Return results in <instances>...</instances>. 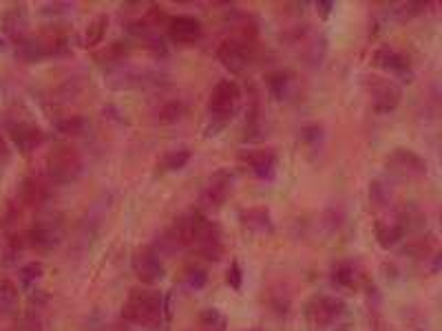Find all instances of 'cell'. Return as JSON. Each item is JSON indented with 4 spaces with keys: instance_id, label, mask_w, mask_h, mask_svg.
<instances>
[{
    "instance_id": "cb8c5ba5",
    "label": "cell",
    "mask_w": 442,
    "mask_h": 331,
    "mask_svg": "<svg viewBox=\"0 0 442 331\" xmlns=\"http://www.w3.org/2000/svg\"><path fill=\"white\" fill-rule=\"evenodd\" d=\"M107 27H109V18H107V16H98V18L86 27V33H84V47H86V49H96V47L104 40V35H107Z\"/></svg>"
},
{
    "instance_id": "277c9868",
    "label": "cell",
    "mask_w": 442,
    "mask_h": 331,
    "mask_svg": "<svg viewBox=\"0 0 442 331\" xmlns=\"http://www.w3.org/2000/svg\"><path fill=\"white\" fill-rule=\"evenodd\" d=\"M122 318L142 329H160L164 323V296L151 287H133L122 305Z\"/></svg>"
},
{
    "instance_id": "5b68a950",
    "label": "cell",
    "mask_w": 442,
    "mask_h": 331,
    "mask_svg": "<svg viewBox=\"0 0 442 331\" xmlns=\"http://www.w3.org/2000/svg\"><path fill=\"white\" fill-rule=\"evenodd\" d=\"M232 188H235V172L228 168L215 170L206 179L199 193V210L201 212H215L230 199Z\"/></svg>"
},
{
    "instance_id": "e0dca14e",
    "label": "cell",
    "mask_w": 442,
    "mask_h": 331,
    "mask_svg": "<svg viewBox=\"0 0 442 331\" xmlns=\"http://www.w3.org/2000/svg\"><path fill=\"white\" fill-rule=\"evenodd\" d=\"M49 195H51L49 186L45 179H40V177H27V179H22V184H20V197L27 206L40 208L43 203H47Z\"/></svg>"
},
{
    "instance_id": "52a82bcc",
    "label": "cell",
    "mask_w": 442,
    "mask_h": 331,
    "mask_svg": "<svg viewBox=\"0 0 442 331\" xmlns=\"http://www.w3.org/2000/svg\"><path fill=\"white\" fill-rule=\"evenodd\" d=\"M239 166L259 181H270L277 175L279 157L272 148H254L239 155Z\"/></svg>"
},
{
    "instance_id": "d4e9b609",
    "label": "cell",
    "mask_w": 442,
    "mask_h": 331,
    "mask_svg": "<svg viewBox=\"0 0 442 331\" xmlns=\"http://www.w3.org/2000/svg\"><path fill=\"white\" fill-rule=\"evenodd\" d=\"M199 323L204 331H226L228 329V318L221 314L217 307H208L199 314Z\"/></svg>"
},
{
    "instance_id": "ffe728a7",
    "label": "cell",
    "mask_w": 442,
    "mask_h": 331,
    "mask_svg": "<svg viewBox=\"0 0 442 331\" xmlns=\"http://www.w3.org/2000/svg\"><path fill=\"white\" fill-rule=\"evenodd\" d=\"M374 232H376V241H379L381 248L385 250L398 245L400 241L405 239V230H402L398 223H376Z\"/></svg>"
},
{
    "instance_id": "d590c367",
    "label": "cell",
    "mask_w": 442,
    "mask_h": 331,
    "mask_svg": "<svg viewBox=\"0 0 442 331\" xmlns=\"http://www.w3.org/2000/svg\"><path fill=\"white\" fill-rule=\"evenodd\" d=\"M248 331H261V329H248Z\"/></svg>"
},
{
    "instance_id": "8992f818",
    "label": "cell",
    "mask_w": 442,
    "mask_h": 331,
    "mask_svg": "<svg viewBox=\"0 0 442 331\" xmlns=\"http://www.w3.org/2000/svg\"><path fill=\"white\" fill-rule=\"evenodd\" d=\"M82 175V159L71 146H58L47 159V177L56 184H71Z\"/></svg>"
},
{
    "instance_id": "f546056e",
    "label": "cell",
    "mask_w": 442,
    "mask_h": 331,
    "mask_svg": "<svg viewBox=\"0 0 442 331\" xmlns=\"http://www.w3.org/2000/svg\"><path fill=\"white\" fill-rule=\"evenodd\" d=\"M226 283L232 287V289H241V285H243V272H241V265H239V261L237 259H232V263H230V267H228V272H226Z\"/></svg>"
},
{
    "instance_id": "4fadbf2b",
    "label": "cell",
    "mask_w": 442,
    "mask_h": 331,
    "mask_svg": "<svg viewBox=\"0 0 442 331\" xmlns=\"http://www.w3.org/2000/svg\"><path fill=\"white\" fill-rule=\"evenodd\" d=\"M166 31H168V38H171L175 45H195L204 35L201 22L195 16H173V18H168Z\"/></svg>"
},
{
    "instance_id": "603a6c76",
    "label": "cell",
    "mask_w": 442,
    "mask_h": 331,
    "mask_svg": "<svg viewBox=\"0 0 442 331\" xmlns=\"http://www.w3.org/2000/svg\"><path fill=\"white\" fill-rule=\"evenodd\" d=\"M56 131L64 137H80L89 131V122H86V118H80V115L62 118L56 122Z\"/></svg>"
},
{
    "instance_id": "5bb4252c",
    "label": "cell",
    "mask_w": 442,
    "mask_h": 331,
    "mask_svg": "<svg viewBox=\"0 0 442 331\" xmlns=\"http://www.w3.org/2000/svg\"><path fill=\"white\" fill-rule=\"evenodd\" d=\"M62 227L54 221H40L27 232V243L38 252H51L60 245Z\"/></svg>"
},
{
    "instance_id": "8fae6325",
    "label": "cell",
    "mask_w": 442,
    "mask_h": 331,
    "mask_svg": "<svg viewBox=\"0 0 442 331\" xmlns=\"http://www.w3.org/2000/svg\"><path fill=\"white\" fill-rule=\"evenodd\" d=\"M369 91H372V104H374L376 113H392L398 108L400 99H402L400 84L387 80V78H372Z\"/></svg>"
},
{
    "instance_id": "7402d4cb",
    "label": "cell",
    "mask_w": 442,
    "mask_h": 331,
    "mask_svg": "<svg viewBox=\"0 0 442 331\" xmlns=\"http://www.w3.org/2000/svg\"><path fill=\"white\" fill-rule=\"evenodd\" d=\"M181 281H184V285L192 291H199L208 285V272L204 270V267L199 263H188L184 267V272H181Z\"/></svg>"
},
{
    "instance_id": "4316f807",
    "label": "cell",
    "mask_w": 442,
    "mask_h": 331,
    "mask_svg": "<svg viewBox=\"0 0 442 331\" xmlns=\"http://www.w3.org/2000/svg\"><path fill=\"white\" fill-rule=\"evenodd\" d=\"M24 27V7L22 5H16L5 11L3 16V29L9 33V35H18Z\"/></svg>"
},
{
    "instance_id": "4dcf8cb0",
    "label": "cell",
    "mask_w": 442,
    "mask_h": 331,
    "mask_svg": "<svg viewBox=\"0 0 442 331\" xmlns=\"http://www.w3.org/2000/svg\"><path fill=\"white\" fill-rule=\"evenodd\" d=\"M369 197H372L374 203H381V206H383V203L389 199V193H387L385 186H383L381 181H374V184L369 186Z\"/></svg>"
},
{
    "instance_id": "d6986e66",
    "label": "cell",
    "mask_w": 442,
    "mask_h": 331,
    "mask_svg": "<svg viewBox=\"0 0 442 331\" xmlns=\"http://www.w3.org/2000/svg\"><path fill=\"white\" fill-rule=\"evenodd\" d=\"M264 82H266V88L270 91V95L283 102L285 95H288V88H290V73H285V71H270L264 75Z\"/></svg>"
},
{
    "instance_id": "d6a6232c",
    "label": "cell",
    "mask_w": 442,
    "mask_h": 331,
    "mask_svg": "<svg viewBox=\"0 0 442 331\" xmlns=\"http://www.w3.org/2000/svg\"><path fill=\"white\" fill-rule=\"evenodd\" d=\"M317 7V11H319V16H321V20H328L330 16H332V11H334V3H317L314 5Z\"/></svg>"
},
{
    "instance_id": "1f68e13d",
    "label": "cell",
    "mask_w": 442,
    "mask_h": 331,
    "mask_svg": "<svg viewBox=\"0 0 442 331\" xmlns=\"http://www.w3.org/2000/svg\"><path fill=\"white\" fill-rule=\"evenodd\" d=\"M323 131L319 129V126H305V129H301V139L307 144H319Z\"/></svg>"
},
{
    "instance_id": "30bf717a",
    "label": "cell",
    "mask_w": 442,
    "mask_h": 331,
    "mask_svg": "<svg viewBox=\"0 0 442 331\" xmlns=\"http://www.w3.org/2000/svg\"><path fill=\"white\" fill-rule=\"evenodd\" d=\"M252 58V49L245 40L239 38H228L217 49V60L224 65L230 73H241Z\"/></svg>"
},
{
    "instance_id": "484cf974",
    "label": "cell",
    "mask_w": 442,
    "mask_h": 331,
    "mask_svg": "<svg viewBox=\"0 0 442 331\" xmlns=\"http://www.w3.org/2000/svg\"><path fill=\"white\" fill-rule=\"evenodd\" d=\"M190 157H192V152L188 148H177V150L166 152L164 159H162V170L177 172V170H181L190 161Z\"/></svg>"
},
{
    "instance_id": "3957f363",
    "label": "cell",
    "mask_w": 442,
    "mask_h": 331,
    "mask_svg": "<svg viewBox=\"0 0 442 331\" xmlns=\"http://www.w3.org/2000/svg\"><path fill=\"white\" fill-rule=\"evenodd\" d=\"M241 104V88L235 80H219L213 88L211 97H208V124L204 129L206 137H217L224 133L232 118L237 115Z\"/></svg>"
},
{
    "instance_id": "9c48e42d",
    "label": "cell",
    "mask_w": 442,
    "mask_h": 331,
    "mask_svg": "<svg viewBox=\"0 0 442 331\" xmlns=\"http://www.w3.org/2000/svg\"><path fill=\"white\" fill-rule=\"evenodd\" d=\"M387 168L389 172L400 175V177H425L429 166L416 150L409 148H394L387 155Z\"/></svg>"
},
{
    "instance_id": "f1b7e54d",
    "label": "cell",
    "mask_w": 442,
    "mask_h": 331,
    "mask_svg": "<svg viewBox=\"0 0 442 331\" xmlns=\"http://www.w3.org/2000/svg\"><path fill=\"white\" fill-rule=\"evenodd\" d=\"M43 274H45V267H43V263H27V265H22L20 270H18L20 283H24V285H31V283H36L38 278H43Z\"/></svg>"
},
{
    "instance_id": "836d02e7",
    "label": "cell",
    "mask_w": 442,
    "mask_h": 331,
    "mask_svg": "<svg viewBox=\"0 0 442 331\" xmlns=\"http://www.w3.org/2000/svg\"><path fill=\"white\" fill-rule=\"evenodd\" d=\"M0 159H7V146L3 142V137H0Z\"/></svg>"
},
{
    "instance_id": "83f0119b",
    "label": "cell",
    "mask_w": 442,
    "mask_h": 331,
    "mask_svg": "<svg viewBox=\"0 0 442 331\" xmlns=\"http://www.w3.org/2000/svg\"><path fill=\"white\" fill-rule=\"evenodd\" d=\"M18 305V287L7 281V278H0V312H11Z\"/></svg>"
},
{
    "instance_id": "ba28073f",
    "label": "cell",
    "mask_w": 442,
    "mask_h": 331,
    "mask_svg": "<svg viewBox=\"0 0 442 331\" xmlns=\"http://www.w3.org/2000/svg\"><path fill=\"white\" fill-rule=\"evenodd\" d=\"M133 272L139 278V283H144V285L160 283L162 278L166 276L164 259L151 245L142 248V250H137L133 254Z\"/></svg>"
},
{
    "instance_id": "7a4b0ae2",
    "label": "cell",
    "mask_w": 442,
    "mask_h": 331,
    "mask_svg": "<svg viewBox=\"0 0 442 331\" xmlns=\"http://www.w3.org/2000/svg\"><path fill=\"white\" fill-rule=\"evenodd\" d=\"M303 318L312 331H347L349 307L341 296L334 294H314L303 305Z\"/></svg>"
},
{
    "instance_id": "7c38bea8",
    "label": "cell",
    "mask_w": 442,
    "mask_h": 331,
    "mask_svg": "<svg viewBox=\"0 0 442 331\" xmlns=\"http://www.w3.org/2000/svg\"><path fill=\"white\" fill-rule=\"evenodd\" d=\"M374 67L381 69V71H389L398 75L400 80H411L413 78V71H411V62L405 54H400L398 49L394 47H381L379 51L374 54Z\"/></svg>"
},
{
    "instance_id": "44dd1931",
    "label": "cell",
    "mask_w": 442,
    "mask_h": 331,
    "mask_svg": "<svg viewBox=\"0 0 442 331\" xmlns=\"http://www.w3.org/2000/svg\"><path fill=\"white\" fill-rule=\"evenodd\" d=\"M188 113V106L186 102L181 99H171V102H164V104L160 106L158 111V122L160 124H177L186 118Z\"/></svg>"
},
{
    "instance_id": "6da1fadb",
    "label": "cell",
    "mask_w": 442,
    "mask_h": 331,
    "mask_svg": "<svg viewBox=\"0 0 442 331\" xmlns=\"http://www.w3.org/2000/svg\"><path fill=\"white\" fill-rule=\"evenodd\" d=\"M171 232L181 250H190L195 252V257L208 263H219L224 257V232L199 208H192L190 212L181 214L173 223Z\"/></svg>"
},
{
    "instance_id": "9a60e30c",
    "label": "cell",
    "mask_w": 442,
    "mask_h": 331,
    "mask_svg": "<svg viewBox=\"0 0 442 331\" xmlns=\"http://www.w3.org/2000/svg\"><path fill=\"white\" fill-rule=\"evenodd\" d=\"M239 223L248 232L261 234V236L275 232V219H272V214L266 206H252V208L241 210L239 212Z\"/></svg>"
},
{
    "instance_id": "e575fe53",
    "label": "cell",
    "mask_w": 442,
    "mask_h": 331,
    "mask_svg": "<svg viewBox=\"0 0 442 331\" xmlns=\"http://www.w3.org/2000/svg\"><path fill=\"white\" fill-rule=\"evenodd\" d=\"M5 49V40H0V51H3Z\"/></svg>"
},
{
    "instance_id": "2e32d148",
    "label": "cell",
    "mask_w": 442,
    "mask_h": 331,
    "mask_svg": "<svg viewBox=\"0 0 442 331\" xmlns=\"http://www.w3.org/2000/svg\"><path fill=\"white\" fill-rule=\"evenodd\" d=\"M11 139H14V144L22 150V152H31L33 148H38L43 144L45 133L38 129V126L29 124V122H18V124H11Z\"/></svg>"
},
{
    "instance_id": "ac0fdd59",
    "label": "cell",
    "mask_w": 442,
    "mask_h": 331,
    "mask_svg": "<svg viewBox=\"0 0 442 331\" xmlns=\"http://www.w3.org/2000/svg\"><path fill=\"white\" fill-rule=\"evenodd\" d=\"M330 278H332V285H336L339 289H356L358 283V267L352 261H336L330 267Z\"/></svg>"
}]
</instances>
